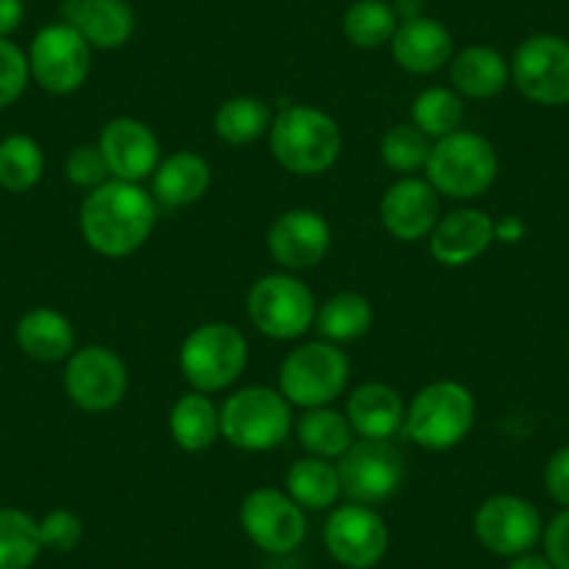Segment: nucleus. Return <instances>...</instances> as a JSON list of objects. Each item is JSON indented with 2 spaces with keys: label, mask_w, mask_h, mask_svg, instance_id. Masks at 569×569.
Here are the masks:
<instances>
[{
  "label": "nucleus",
  "mask_w": 569,
  "mask_h": 569,
  "mask_svg": "<svg viewBox=\"0 0 569 569\" xmlns=\"http://www.w3.org/2000/svg\"><path fill=\"white\" fill-rule=\"evenodd\" d=\"M291 408L279 388H238L221 405V439L243 452L277 450L293 430Z\"/></svg>",
  "instance_id": "5"
},
{
  "label": "nucleus",
  "mask_w": 569,
  "mask_h": 569,
  "mask_svg": "<svg viewBox=\"0 0 569 569\" xmlns=\"http://www.w3.org/2000/svg\"><path fill=\"white\" fill-rule=\"evenodd\" d=\"M495 243V218L478 207H461L439 218L427 249L439 266L463 268L483 257Z\"/></svg>",
  "instance_id": "19"
},
{
  "label": "nucleus",
  "mask_w": 569,
  "mask_h": 569,
  "mask_svg": "<svg viewBox=\"0 0 569 569\" xmlns=\"http://www.w3.org/2000/svg\"><path fill=\"white\" fill-rule=\"evenodd\" d=\"M59 14L98 51H118L134 34V9L126 0H64Z\"/></svg>",
  "instance_id": "21"
},
{
  "label": "nucleus",
  "mask_w": 569,
  "mask_h": 569,
  "mask_svg": "<svg viewBox=\"0 0 569 569\" xmlns=\"http://www.w3.org/2000/svg\"><path fill=\"white\" fill-rule=\"evenodd\" d=\"M511 81L539 107L569 103V42L556 34H533L511 57Z\"/></svg>",
  "instance_id": "13"
},
{
  "label": "nucleus",
  "mask_w": 569,
  "mask_h": 569,
  "mask_svg": "<svg viewBox=\"0 0 569 569\" xmlns=\"http://www.w3.org/2000/svg\"><path fill=\"white\" fill-rule=\"evenodd\" d=\"M391 57L405 73L413 76H433L441 68L452 62L456 57V42H452L450 29L433 18H410L402 20L393 31L391 42Z\"/></svg>",
  "instance_id": "20"
},
{
  "label": "nucleus",
  "mask_w": 569,
  "mask_h": 569,
  "mask_svg": "<svg viewBox=\"0 0 569 569\" xmlns=\"http://www.w3.org/2000/svg\"><path fill=\"white\" fill-rule=\"evenodd\" d=\"M249 363V341L229 321H207L188 332L179 349V371L193 391L218 393L232 388Z\"/></svg>",
  "instance_id": "6"
},
{
  "label": "nucleus",
  "mask_w": 569,
  "mask_h": 569,
  "mask_svg": "<svg viewBox=\"0 0 569 569\" xmlns=\"http://www.w3.org/2000/svg\"><path fill=\"white\" fill-rule=\"evenodd\" d=\"M313 291L297 273H266L251 284L246 297V313L251 327L271 341H297L316 321Z\"/></svg>",
  "instance_id": "8"
},
{
  "label": "nucleus",
  "mask_w": 569,
  "mask_h": 569,
  "mask_svg": "<svg viewBox=\"0 0 569 569\" xmlns=\"http://www.w3.org/2000/svg\"><path fill=\"white\" fill-rule=\"evenodd\" d=\"M168 430L179 450L207 452L221 439V408L212 402L210 393L190 388L171 405Z\"/></svg>",
  "instance_id": "26"
},
{
  "label": "nucleus",
  "mask_w": 569,
  "mask_h": 569,
  "mask_svg": "<svg viewBox=\"0 0 569 569\" xmlns=\"http://www.w3.org/2000/svg\"><path fill=\"white\" fill-rule=\"evenodd\" d=\"M478 419L475 393L458 380H436L421 388L405 408L402 433L430 452L463 445Z\"/></svg>",
  "instance_id": "3"
},
{
  "label": "nucleus",
  "mask_w": 569,
  "mask_h": 569,
  "mask_svg": "<svg viewBox=\"0 0 569 569\" xmlns=\"http://www.w3.org/2000/svg\"><path fill=\"white\" fill-rule=\"evenodd\" d=\"M98 149L109 168V177L120 182L142 184L154 177L162 162L160 137L149 123L137 118H112L98 134Z\"/></svg>",
  "instance_id": "17"
},
{
  "label": "nucleus",
  "mask_w": 569,
  "mask_h": 569,
  "mask_svg": "<svg viewBox=\"0 0 569 569\" xmlns=\"http://www.w3.org/2000/svg\"><path fill=\"white\" fill-rule=\"evenodd\" d=\"M273 114L266 101L254 96H234L218 107L212 129L227 146H251L260 137H268Z\"/></svg>",
  "instance_id": "30"
},
{
  "label": "nucleus",
  "mask_w": 569,
  "mask_h": 569,
  "mask_svg": "<svg viewBox=\"0 0 569 569\" xmlns=\"http://www.w3.org/2000/svg\"><path fill=\"white\" fill-rule=\"evenodd\" d=\"M284 491L305 511H327L343 497L338 463L316 456L299 458L284 472Z\"/></svg>",
  "instance_id": "27"
},
{
  "label": "nucleus",
  "mask_w": 569,
  "mask_h": 569,
  "mask_svg": "<svg viewBox=\"0 0 569 569\" xmlns=\"http://www.w3.org/2000/svg\"><path fill=\"white\" fill-rule=\"evenodd\" d=\"M506 569H556L550 561H547V556H536V552H522V556L511 558V563H508Z\"/></svg>",
  "instance_id": "43"
},
{
  "label": "nucleus",
  "mask_w": 569,
  "mask_h": 569,
  "mask_svg": "<svg viewBox=\"0 0 569 569\" xmlns=\"http://www.w3.org/2000/svg\"><path fill=\"white\" fill-rule=\"evenodd\" d=\"M463 118H467L463 96H458L452 87H427L410 103V123L425 131L430 140H441L458 131Z\"/></svg>",
  "instance_id": "33"
},
{
  "label": "nucleus",
  "mask_w": 569,
  "mask_h": 569,
  "mask_svg": "<svg viewBox=\"0 0 569 569\" xmlns=\"http://www.w3.org/2000/svg\"><path fill=\"white\" fill-rule=\"evenodd\" d=\"M472 528L480 545L502 558L530 552L545 533L539 508L519 495H495L480 502Z\"/></svg>",
  "instance_id": "15"
},
{
  "label": "nucleus",
  "mask_w": 569,
  "mask_h": 569,
  "mask_svg": "<svg viewBox=\"0 0 569 569\" xmlns=\"http://www.w3.org/2000/svg\"><path fill=\"white\" fill-rule=\"evenodd\" d=\"M528 227H525L522 218L517 216H502L500 221H495V243H519L525 238Z\"/></svg>",
  "instance_id": "42"
},
{
  "label": "nucleus",
  "mask_w": 569,
  "mask_h": 569,
  "mask_svg": "<svg viewBox=\"0 0 569 569\" xmlns=\"http://www.w3.org/2000/svg\"><path fill=\"white\" fill-rule=\"evenodd\" d=\"M430 149H433V140L416 129L410 120L391 126L380 140L382 162L388 171L399 173V177H416L419 171H425Z\"/></svg>",
  "instance_id": "35"
},
{
  "label": "nucleus",
  "mask_w": 569,
  "mask_h": 569,
  "mask_svg": "<svg viewBox=\"0 0 569 569\" xmlns=\"http://www.w3.org/2000/svg\"><path fill=\"white\" fill-rule=\"evenodd\" d=\"M26 18V0H0V37H12Z\"/></svg>",
  "instance_id": "41"
},
{
  "label": "nucleus",
  "mask_w": 569,
  "mask_h": 569,
  "mask_svg": "<svg viewBox=\"0 0 569 569\" xmlns=\"http://www.w3.org/2000/svg\"><path fill=\"white\" fill-rule=\"evenodd\" d=\"M545 556L556 569H569V508L558 511L541 533Z\"/></svg>",
  "instance_id": "39"
},
{
  "label": "nucleus",
  "mask_w": 569,
  "mask_h": 569,
  "mask_svg": "<svg viewBox=\"0 0 569 569\" xmlns=\"http://www.w3.org/2000/svg\"><path fill=\"white\" fill-rule=\"evenodd\" d=\"M40 539L46 550L73 552L84 541V522L70 508H53L40 519Z\"/></svg>",
  "instance_id": "37"
},
{
  "label": "nucleus",
  "mask_w": 569,
  "mask_h": 569,
  "mask_svg": "<svg viewBox=\"0 0 569 569\" xmlns=\"http://www.w3.org/2000/svg\"><path fill=\"white\" fill-rule=\"evenodd\" d=\"M42 550L40 519L23 508H0V569H31Z\"/></svg>",
  "instance_id": "32"
},
{
  "label": "nucleus",
  "mask_w": 569,
  "mask_h": 569,
  "mask_svg": "<svg viewBox=\"0 0 569 569\" xmlns=\"http://www.w3.org/2000/svg\"><path fill=\"white\" fill-rule=\"evenodd\" d=\"M441 218V196L419 177H399L380 199V223L399 243L427 240Z\"/></svg>",
  "instance_id": "18"
},
{
  "label": "nucleus",
  "mask_w": 569,
  "mask_h": 569,
  "mask_svg": "<svg viewBox=\"0 0 569 569\" xmlns=\"http://www.w3.org/2000/svg\"><path fill=\"white\" fill-rule=\"evenodd\" d=\"M397 26V12H393V7L386 3V0H355V3H349L341 18L343 37L355 48H363V51H375V48L388 46Z\"/></svg>",
  "instance_id": "34"
},
{
  "label": "nucleus",
  "mask_w": 569,
  "mask_h": 569,
  "mask_svg": "<svg viewBox=\"0 0 569 569\" xmlns=\"http://www.w3.org/2000/svg\"><path fill=\"white\" fill-rule=\"evenodd\" d=\"M240 528L254 547L271 556H288L308 536V511L299 508L284 489L260 486L240 502Z\"/></svg>",
  "instance_id": "12"
},
{
  "label": "nucleus",
  "mask_w": 569,
  "mask_h": 569,
  "mask_svg": "<svg viewBox=\"0 0 569 569\" xmlns=\"http://www.w3.org/2000/svg\"><path fill=\"white\" fill-rule=\"evenodd\" d=\"M452 90L472 101H489L500 96L511 81V64L497 48L467 46L450 62Z\"/></svg>",
  "instance_id": "25"
},
{
  "label": "nucleus",
  "mask_w": 569,
  "mask_h": 569,
  "mask_svg": "<svg viewBox=\"0 0 569 569\" xmlns=\"http://www.w3.org/2000/svg\"><path fill=\"white\" fill-rule=\"evenodd\" d=\"M151 190L134 182L109 179L81 201L79 229L84 243L107 260H123L149 243L157 227Z\"/></svg>",
  "instance_id": "1"
},
{
  "label": "nucleus",
  "mask_w": 569,
  "mask_h": 569,
  "mask_svg": "<svg viewBox=\"0 0 569 569\" xmlns=\"http://www.w3.org/2000/svg\"><path fill=\"white\" fill-rule=\"evenodd\" d=\"M293 430H297L299 445L308 456L327 458V461H338L352 447V441L358 439L347 413L336 410L332 405L305 410L297 425H293Z\"/></svg>",
  "instance_id": "29"
},
{
  "label": "nucleus",
  "mask_w": 569,
  "mask_h": 569,
  "mask_svg": "<svg viewBox=\"0 0 569 569\" xmlns=\"http://www.w3.org/2000/svg\"><path fill=\"white\" fill-rule=\"evenodd\" d=\"M46 173V151L31 134H9L0 140V188L29 193Z\"/></svg>",
  "instance_id": "31"
},
{
  "label": "nucleus",
  "mask_w": 569,
  "mask_h": 569,
  "mask_svg": "<svg viewBox=\"0 0 569 569\" xmlns=\"http://www.w3.org/2000/svg\"><path fill=\"white\" fill-rule=\"evenodd\" d=\"M405 408L402 393L388 382H363L349 391L343 413L358 439L393 441L405 427Z\"/></svg>",
  "instance_id": "22"
},
{
  "label": "nucleus",
  "mask_w": 569,
  "mask_h": 569,
  "mask_svg": "<svg viewBox=\"0 0 569 569\" xmlns=\"http://www.w3.org/2000/svg\"><path fill=\"white\" fill-rule=\"evenodd\" d=\"M64 173H68V182L73 188L81 190H96L101 188L103 182H109V168L103 162L101 149H98V142H84V146H76L73 151L64 160Z\"/></svg>",
  "instance_id": "38"
},
{
  "label": "nucleus",
  "mask_w": 569,
  "mask_h": 569,
  "mask_svg": "<svg viewBox=\"0 0 569 569\" xmlns=\"http://www.w3.org/2000/svg\"><path fill=\"white\" fill-rule=\"evenodd\" d=\"M266 243L268 254L282 271H310V268H319L330 254L332 229L321 212L297 207L273 218Z\"/></svg>",
  "instance_id": "16"
},
{
  "label": "nucleus",
  "mask_w": 569,
  "mask_h": 569,
  "mask_svg": "<svg viewBox=\"0 0 569 569\" xmlns=\"http://www.w3.org/2000/svg\"><path fill=\"white\" fill-rule=\"evenodd\" d=\"M313 325L321 341L338 343V347L360 341L375 325V305L363 293L341 291L319 305Z\"/></svg>",
  "instance_id": "28"
},
{
  "label": "nucleus",
  "mask_w": 569,
  "mask_h": 569,
  "mask_svg": "<svg viewBox=\"0 0 569 569\" xmlns=\"http://www.w3.org/2000/svg\"><path fill=\"white\" fill-rule=\"evenodd\" d=\"M29 79V53L7 37H0V109L12 107L23 98Z\"/></svg>",
  "instance_id": "36"
},
{
  "label": "nucleus",
  "mask_w": 569,
  "mask_h": 569,
  "mask_svg": "<svg viewBox=\"0 0 569 569\" xmlns=\"http://www.w3.org/2000/svg\"><path fill=\"white\" fill-rule=\"evenodd\" d=\"M212 184V168L196 151H173L171 157L157 166L151 177V196L160 207L168 210H184L199 204Z\"/></svg>",
  "instance_id": "23"
},
{
  "label": "nucleus",
  "mask_w": 569,
  "mask_h": 569,
  "mask_svg": "<svg viewBox=\"0 0 569 569\" xmlns=\"http://www.w3.org/2000/svg\"><path fill=\"white\" fill-rule=\"evenodd\" d=\"M31 79L51 96H73L90 79L92 48L68 23H51L40 29L29 48Z\"/></svg>",
  "instance_id": "10"
},
{
  "label": "nucleus",
  "mask_w": 569,
  "mask_h": 569,
  "mask_svg": "<svg viewBox=\"0 0 569 569\" xmlns=\"http://www.w3.org/2000/svg\"><path fill=\"white\" fill-rule=\"evenodd\" d=\"M64 393L84 413H109L129 391V366L114 349L90 343L64 360Z\"/></svg>",
  "instance_id": "9"
},
{
  "label": "nucleus",
  "mask_w": 569,
  "mask_h": 569,
  "mask_svg": "<svg viewBox=\"0 0 569 569\" xmlns=\"http://www.w3.org/2000/svg\"><path fill=\"white\" fill-rule=\"evenodd\" d=\"M427 182L439 190V196L456 201H472L489 193L500 173V160L491 146L478 131L458 129L452 134L433 140L427 157Z\"/></svg>",
  "instance_id": "4"
},
{
  "label": "nucleus",
  "mask_w": 569,
  "mask_h": 569,
  "mask_svg": "<svg viewBox=\"0 0 569 569\" xmlns=\"http://www.w3.org/2000/svg\"><path fill=\"white\" fill-rule=\"evenodd\" d=\"M336 463L343 497L360 506L391 500L405 480V456L393 441L355 439Z\"/></svg>",
  "instance_id": "11"
},
{
  "label": "nucleus",
  "mask_w": 569,
  "mask_h": 569,
  "mask_svg": "<svg viewBox=\"0 0 569 569\" xmlns=\"http://www.w3.org/2000/svg\"><path fill=\"white\" fill-rule=\"evenodd\" d=\"M545 486L547 495H550L558 506L569 508V445L552 452L550 461H547Z\"/></svg>",
  "instance_id": "40"
},
{
  "label": "nucleus",
  "mask_w": 569,
  "mask_h": 569,
  "mask_svg": "<svg viewBox=\"0 0 569 569\" xmlns=\"http://www.w3.org/2000/svg\"><path fill=\"white\" fill-rule=\"evenodd\" d=\"M268 146L279 168L293 177H319L330 171L343 151L341 126L325 109L293 103L273 114Z\"/></svg>",
  "instance_id": "2"
},
{
  "label": "nucleus",
  "mask_w": 569,
  "mask_h": 569,
  "mask_svg": "<svg viewBox=\"0 0 569 569\" xmlns=\"http://www.w3.org/2000/svg\"><path fill=\"white\" fill-rule=\"evenodd\" d=\"M388 545V525L375 506H338L325 525L327 552L347 569H375L386 558Z\"/></svg>",
  "instance_id": "14"
},
{
  "label": "nucleus",
  "mask_w": 569,
  "mask_h": 569,
  "mask_svg": "<svg viewBox=\"0 0 569 569\" xmlns=\"http://www.w3.org/2000/svg\"><path fill=\"white\" fill-rule=\"evenodd\" d=\"M352 377V363L338 343L308 341L284 355L277 388L297 408H327L343 397Z\"/></svg>",
  "instance_id": "7"
},
{
  "label": "nucleus",
  "mask_w": 569,
  "mask_h": 569,
  "mask_svg": "<svg viewBox=\"0 0 569 569\" xmlns=\"http://www.w3.org/2000/svg\"><path fill=\"white\" fill-rule=\"evenodd\" d=\"M14 341L26 358L37 363H59L76 352V330L64 313L53 308H31L14 327Z\"/></svg>",
  "instance_id": "24"
}]
</instances>
